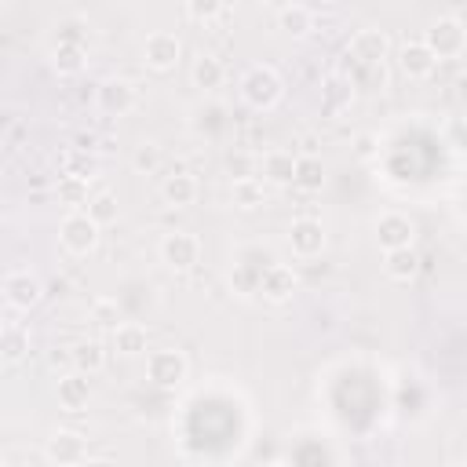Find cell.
<instances>
[{
	"instance_id": "6da1fadb",
	"label": "cell",
	"mask_w": 467,
	"mask_h": 467,
	"mask_svg": "<svg viewBox=\"0 0 467 467\" xmlns=\"http://www.w3.org/2000/svg\"><path fill=\"white\" fill-rule=\"evenodd\" d=\"M285 95V84L277 77L274 66H252L244 77H241V99L252 106V109H270L277 106Z\"/></svg>"
},
{
	"instance_id": "7a4b0ae2",
	"label": "cell",
	"mask_w": 467,
	"mask_h": 467,
	"mask_svg": "<svg viewBox=\"0 0 467 467\" xmlns=\"http://www.w3.org/2000/svg\"><path fill=\"white\" fill-rule=\"evenodd\" d=\"M423 44L434 51L438 62H441V58H460L463 47H467V29H463V22H460L456 15H441V18L431 22Z\"/></svg>"
},
{
	"instance_id": "3957f363",
	"label": "cell",
	"mask_w": 467,
	"mask_h": 467,
	"mask_svg": "<svg viewBox=\"0 0 467 467\" xmlns=\"http://www.w3.org/2000/svg\"><path fill=\"white\" fill-rule=\"evenodd\" d=\"M186 372H190V365H186L182 350L164 347V350H150V354H146V379H150L153 387H161V390L182 387Z\"/></svg>"
},
{
	"instance_id": "277c9868",
	"label": "cell",
	"mask_w": 467,
	"mask_h": 467,
	"mask_svg": "<svg viewBox=\"0 0 467 467\" xmlns=\"http://www.w3.org/2000/svg\"><path fill=\"white\" fill-rule=\"evenodd\" d=\"M99 223L88 215V212H69L58 226V241L69 255H88L95 244H99Z\"/></svg>"
},
{
	"instance_id": "5b68a950",
	"label": "cell",
	"mask_w": 467,
	"mask_h": 467,
	"mask_svg": "<svg viewBox=\"0 0 467 467\" xmlns=\"http://www.w3.org/2000/svg\"><path fill=\"white\" fill-rule=\"evenodd\" d=\"M161 263L168 270H193L201 263V241L190 230H171L161 237Z\"/></svg>"
},
{
	"instance_id": "8992f818",
	"label": "cell",
	"mask_w": 467,
	"mask_h": 467,
	"mask_svg": "<svg viewBox=\"0 0 467 467\" xmlns=\"http://www.w3.org/2000/svg\"><path fill=\"white\" fill-rule=\"evenodd\" d=\"M387 51H390V40H387V33L376 29V26L358 29V33L350 36V44H347V58H350L354 66H383V62H387Z\"/></svg>"
},
{
	"instance_id": "52a82bcc",
	"label": "cell",
	"mask_w": 467,
	"mask_h": 467,
	"mask_svg": "<svg viewBox=\"0 0 467 467\" xmlns=\"http://www.w3.org/2000/svg\"><path fill=\"white\" fill-rule=\"evenodd\" d=\"M179 55H182V44H179V36H175L171 29H153V33H146V40H142V62H146L150 69L168 73V69L179 62Z\"/></svg>"
},
{
	"instance_id": "ba28073f",
	"label": "cell",
	"mask_w": 467,
	"mask_h": 467,
	"mask_svg": "<svg viewBox=\"0 0 467 467\" xmlns=\"http://www.w3.org/2000/svg\"><path fill=\"white\" fill-rule=\"evenodd\" d=\"M40 299H44V285L36 274H29V270H7L4 274V303L11 310H29Z\"/></svg>"
},
{
	"instance_id": "9c48e42d",
	"label": "cell",
	"mask_w": 467,
	"mask_h": 467,
	"mask_svg": "<svg viewBox=\"0 0 467 467\" xmlns=\"http://www.w3.org/2000/svg\"><path fill=\"white\" fill-rule=\"evenodd\" d=\"M44 452H47V460H51L55 467H80L84 456H88V441H84V434H77V431H55V434L47 438Z\"/></svg>"
},
{
	"instance_id": "30bf717a",
	"label": "cell",
	"mask_w": 467,
	"mask_h": 467,
	"mask_svg": "<svg viewBox=\"0 0 467 467\" xmlns=\"http://www.w3.org/2000/svg\"><path fill=\"white\" fill-rule=\"evenodd\" d=\"M412 219L401 215V212H383L379 223H376V241L383 252H398V248H412Z\"/></svg>"
},
{
	"instance_id": "8fae6325",
	"label": "cell",
	"mask_w": 467,
	"mask_h": 467,
	"mask_svg": "<svg viewBox=\"0 0 467 467\" xmlns=\"http://www.w3.org/2000/svg\"><path fill=\"white\" fill-rule=\"evenodd\" d=\"M296 288H299V277H296V270H292L288 263H266V266H263V277H259L263 299L285 303V299L296 296Z\"/></svg>"
},
{
	"instance_id": "7c38bea8",
	"label": "cell",
	"mask_w": 467,
	"mask_h": 467,
	"mask_svg": "<svg viewBox=\"0 0 467 467\" xmlns=\"http://www.w3.org/2000/svg\"><path fill=\"white\" fill-rule=\"evenodd\" d=\"M288 244H292V252H296L299 259L321 255V248H325V230H321V223L310 219V215L292 219V226H288Z\"/></svg>"
},
{
	"instance_id": "4fadbf2b",
	"label": "cell",
	"mask_w": 467,
	"mask_h": 467,
	"mask_svg": "<svg viewBox=\"0 0 467 467\" xmlns=\"http://www.w3.org/2000/svg\"><path fill=\"white\" fill-rule=\"evenodd\" d=\"M398 66H401V73H405V77L423 80V77H431V73H434L438 58H434V51H431L423 40H405V44L398 47Z\"/></svg>"
},
{
	"instance_id": "5bb4252c",
	"label": "cell",
	"mask_w": 467,
	"mask_h": 467,
	"mask_svg": "<svg viewBox=\"0 0 467 467\" xmlns=\"http://www.w3.org/2000/svg\"><path fill=\"white\" fill-rule=\"evenodd\" d=\"M95 102L102 113L109 117H124L131 106H135V88L128 80H102L99 91H95Z\"/></svg>"
},
{
	"instance_id": "9a60e30c",
	"label": "cell",
	"mask_w": 467,
	"mask_h": 467,
	"mask_svg": "<svg viewBox=\"0 0 467 467\" xmlns=\"http://www.w3.org/2000/svg\"><path fill=\"white\" fill-rule=\"evenodd\" d=\"M55 394H58V405L66 412H80L88 405V398H91V379L84 372H66V376H58Z\"/></svg>"
},
{
	"instance_id": "2e32d148",
	"label": "cell",
	"mask_w": 467,
	"mask_h": 467,
	"mask_svg": "<svg viewBox=\"0 0 467 467\" xmlns=\"http://www.w3.org/2000/svg\"><path fill=\"white\" fill-rule=\"evenodd\" d=\"M146 347H150L146 325H139V321H120V325L113 328V350H117V354L135 358V354H146Z\"/></svg>"
},
{
	"instance_id": "e0dca14e",
	"label": "cell",
	"mask_w": 467,
	"mask_h": 467,
	"mask_svg": "<svg viewBox=\"0 0 467 467\" xmlns=\"http://www.w3.org/2000/svg\"><path fill=\"white\" fill-rule=\"evenodd\" d=\"M161 197H164L168 204H175V208H186V204L197 201V179H193L190 171H171V175H164V182H161Z\"/></svg>"
},
{
	"instance_id": "ac0fdd59",
	"label": "cell",
	"mask_w": 467,
	"mask_h": 467,
	"mask_svg": "<svg viewBox=\"0 0 467 467\" xmlns=\"http://www.w3.org/2000/svg\"><path fill=\"white\" fill-rule=\"evenodd\" d=\"M321 99H325V113H343L354 99V80L339 77V73H328L325 84H321Z\"/></svg>"
},
{
	"instance_id": "d6986e66",
	"label": "cell",
	"mask_w": 467,
	"mask_h": 467,
	"mask_svg": "<svg viewBox=\"0 0 467 467\" xmlns=\"http://www.w3.org/2000/svg\"><path fill=\"white\" fill-rule=\"evenodd\" d=\"M296 164H299V157L292 150H270L263 157V175L277 186H288V182H296Z\"/></svg>"
},
{
	"instance_id": "ffe728a7",
	"label": "cell",
	"mask_w": 467,
	"mask_h": 467,
	"mask_svg": "<svg viewBox=\"0 0 467 467\" xmlns=\"http://www.w3.org/2000/svg\"><path fill=\"white\" fill-rule=\"evenodd\" d=\"M0 350H4V361H7V365L22 361V358L29 354V328H22L18 321H7V325L0 328Z\"/></svg>"
},
{
	"instance_id": "44dd1931",
	"label": "cell",
	"mask_w": 467,
	"mask_h": 467,
	"mask_svg": "<svg viewBox=\"0 0 467 467\" xmlns=\"http://www.w3.org/2000/svg\"><path fill=\"white\" fill-rule=\"evenodd\" d=\"M190 80H193V88H201V91H215V88L226 80V69H223V62H219L215 55H201V58L193 62V69H190Z\"/></svg>"
},
{
	"instance_id": "7402d4cb",
	"label": "cell",
	"mask_w": 467,
	"mask_h": 467,
	"mask_svg": "<svg viewBox=\"0 0 467 467\" xmlns=\"http://www.w3.org/2000/svg\"><path fill=\"white\" fill-rule=\"evenodd\" d=\"M383 270L394 281H412L420 274V255L412 248H398V252H383Z\"/></svg>"
},
{
	"instance_id": "603a6c76",
	"label": "cell",
	"mask_w": 467,
	"mask_h": 467,
	"mask_svg": "<svg viewBox=\"0 0 467 467\" xmlns=\"http://www.w3.org/2000/svg\"><path fill=\"white\" fill-rule=\"evenodd\" d=\"M277 26H281L285 33H292V36H306V33L314 29V11H310L306 4H285V7L277 11Z\"/></svg>"
},
{
	"instance_id": "cb8c5ba5",
	"label": "cell",
	"mask_w": 467,
	"mask_h": 467,
	"mask_svg": "<svg viewBox=\"0 0 467 467\" xmlns=\"http://www.w3.org/2000/svg\"><path fill=\"white\" fill-rule=\"evenodd\" d=\"M84 62H88V51H84V44H55L51 47V66L62 73V77H73V73H80L84 69Z\"/></svg>"
},
{
	"instance_id": "d4e9b609",
	"label": "cell",
	"mask_w": 467,
	"mask_h": 467,
	"mask_svg": "<svg viewBox=\"0 0 467 467\" xmlns=\"http://www.w3.org/2000/svg\"><path fill=\"white\" fill-rule=\"evenodd\" d=\"M73 365H77V372H84V376L102 372V365H106V347H102L99 339H80V343L73 347Z\"/></svg>"
},
{
	"instance_id": "484cf974",
	"label": "cell",
	"mask_w": 467,
	"mask_h": 467,
	"mask_svg": "<svg viewBox=\"0 0 467 467\" xmlns=\"http://www.w3.org/2000/svg\"><path fill=\"white\" fill-rule=\"evenodd\" d=\"M55 197H58V204H66V208L80 212V204H88V201H91V197H88V179L58 175V182H55Z\"/></svg>"
},
{
	"instance_id": "4316f807",
	"label": "cell",
	"mask_w": 467,
	"mask_h": 467,
	"mask_svg": "<svg viewBox=\"0 0 467 467\" xmlns=\"http://www.w3.org/2000/svg\"><path fill=\"white\" fill-rule=\"evenodd\" d=\"M321 182H325V164H321L314 153L299 157V164H296V182H292V186L314 193V190H321Z\"/></svg>"
},
{
	"instance_id": "83f0119b",
	"label": "cell",
	"mask_w": 467,
	"mask_h": 467,
	"mask_svg": "<svg viewBox=\"0 0 467 467\" xmlns=\"http://www.w3.org/2000/svg\"><path fill=\"white\" fill-rule=\"evenodd\" d=\"M230 193H234V204H237V208H244V212H252V208L266 204V190H263V182H259V179H241V182H234V186H230Z\"/></svg>"
},
{
	"instance_id": "f1b7e54d",
	"label": "cell",
	"mask_w": 467,
	"mask_h": 467,
	"mask_svg": "<svg viewBox=\"0 0 467 467\" xmlns=\"http://www.w3.org/2000/svg\"><path fill=\"white\" fill-rule=\"evenodd\" d=\"M88 215H91L99 226H109V223H117V193H109V190H99V193L88 201Z\"/></svg>"
},
{
	"instance_id": "f546056e",
	"label": "cell",
	"mask_w": 467,
	"mask_h": 467,
	"mask_svg": "<svg viewBox=\"0 0 467 467\" xmlns=\"http://www.w3.org/2000/svg\"><path fill=\"white\" fill-rule=\"evenodd\" d=\"M354 88H365V91H379L387 88V66H354Z\"/></svg>"
},
{
	"instance_id": "4dcf8cb0",
	"label": "cell",
	"mask_w": 467,
	"mask_h": 467,
	"mask_svg": "<svg viewBox=\"0 0 467 467\" xmlns=\"http://www.w3.org/2000/svg\"><path fill=\"white\" fill-rule=\"evenodd\" d=\"M161 161H164V153H161V146H157V142H142V146L135 150V157H131L135 171H157V168H161Z\"/></svg>"
},
{
	"instance_id": "1f68e13d",
	"label": "cell",
	"mask_w": 467,
	"mask_h": 467,
	"mask_svg": "<svg viewBox=\"0 0 467 467\" xmlns=\"http://www.w3.org/2000/svg\"><path fill=\"white\" fill-rule=\"evenodd\" d=\"M91 317H95L99 325H106V328H117V325H120V306H117V299H99V303L91 306Z\"/></svg>"
},
{
	"instance_id": "d6a6232c",
	"label": "cell",
	"mask_w": 467,
	"mask_h": 467,
	"mask_svg": "<svg viewBox=\"0 0 467 467\" xmlns=\"http://www.w3.org/2000/svg\"><path fill=\"white\" fill-rule=\"evenodd\" d=\"M226 168H230L234 182H241V179H255V157H248V153H234V157L226 161Z\"/></svg>"
},
{
	"instance_id": "836d02e7",
	"label": "cell",
	"mask_w": 467,
	"mask_h": 467,
	"mask_svg": "<svg viewBox=\"0 0 467 467\" xmlns=\"http://www.w3.org/2000/svg\"><path fill=\"white\" fill-rule=\"evenodd\" d=\"M223 11H226V7L215 4V0H208V4H201V0L186 4V15H190V18H215V15H223Z\"/></svg>"
},
{
	"instance_id": "e575fe53",
	"label": "cell",
	"mask_w": 467,
	"mask_h": 467,
	"mask_svg": "<svg viewBox=\"0 0 467 467\" xmlns=\"http://www.w3.org/2000/svg\"><path fill=\"white\" fill-rule=\"evenodd\" d=\"M47 365H51V368H66V372H77V365H73V350H62V347H55V350L47 354Z\"/></svg>"
},
{
	"instance_id": "d590c367",
	"label": "cell",
	"mask_w": 467,
	"mask_h": 467,
	"mask_svg": "<svg viewBox=\"0 0 467 467\" xmlns=\"http://www.w3.org/2000/svg\"><path fill=\"white\" fill-rule=\"evenodd\" d=\"M99 142H102V139H95L91 131H80V135L73 139V150H84V153H91V150H99Z\"/></svg>"
},
{
	"instance_id": "8d00e7d4",
	"label": "cell",
	"mask_w": 467,
	"mask_h": 467,
	"mask_svg": "<svg viewBox=\"0 0 467 467\" xmlns=\"http://www.w3.org/2000/svg\"><path fill=\"white\" fill-rule=\"evenodd\" d=\"M372 153H376V139H372V135H358V157L368 161Z\"/></svg>"
},
{
	"instance_id": "74e56055",
	"label": "cell",
	"mask_w": 467,
	"mask_h": 467,
	"mask_svg": "<svg viewBox=\"0 0 467 467\" xmlns=\"http://www.w3.org/2000/svg\"><path fill=\"white\" fill-rule=\"evenodd\" d=\"M449 135H456L460 146H467V128H463V124H449Z\"/></svg>"
},
{
	"instance_id": "f35d334b",
	"label": "cell",
	"mask_w": 467,
	"mask_h": 467,
	"mask_svg": "<svg viewBox=\"0 0 467 467\" xmlns=\"http://www.w3.org/2000/svg\"><path fill=\"white\" fill-rule=\"evenodd\" d=\"M84 467H117V463L106 460V456H99V460H84Z\"/></svg>"
},
{
	"instance_id": "ab89813d",
	"label": "cell",
	"mask_w": 467,
	"mask_h": 467,
	"mask_svg": "<svg viewBox=\"0 0 467 467\" xmlns=\"http://www.w3.org/2000/svg\"><path fill=\"white\" fill-rule=\"evenodd\" d=\"M456 467H460V463H456Z\"/></svg>"
},
{
	"instance_id": "60d3db41",
	"label": "cell",
	"mask_w": 467,
	"mask_h": 467,
	"mask_svg": "<svg viewBox=\"0 0 467 467\" xmlns=\"http://www.w3.org/2000/svg\"><path fill=\"white\" fill-rule=\"evenodd\" d=\"M80 467H84V463H80Z\"/></svg>"
}]
</instances>
